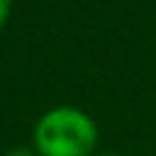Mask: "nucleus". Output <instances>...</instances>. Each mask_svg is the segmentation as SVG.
<instances>
[{
  "label": "nucleus",
  "instance_id": "f257e3e1",
  "mask_svg": "<svg viewBox=\"0 0 156 156\" xmlns=\"http://www.w3.org/2000/svg\"><path fill=\"white\" fill-rule=\"evenodd\" d=\"M99 124L78 106H53L32 126V149L39 156H94L99 147Z\"/></svg>",
  "mask_w": 156,
  "mask_h": 156
},
{
  "label": "nucleus",
  "instance_id": "f03ea898",
  "mask_svg": "<svg viewBox=\"0 0 156 156\" xmlns=\"http://www.w3.org/2000/svg\"><path fill=\"white\" fill-rule=\"evenodd\" d=\"M2 156H39V154L32 149V145H30V147H25V145H16V147H12V149H7Z\"/></svg>",
  "mask_w": 156,
  "mask_h": 156
},
{
  "label": "nucleus",
  "instance_id": "7ed1b4c3",
  "mask_svg": "<svg viewBox=\"0 0 156 156\" xmlns=\"http://www.w3.org/2000/svg\"><path fill=\"white\" fill-rule=\"evenodd\" d=\"M9 14H12V0H0V30L5 28Z\"/></svg>",
  "mask_w": 156,
  "mask_h": 156
},
{
  "label": "nucleus",
  "instance_id": "20e7f679",
  "mask_svg": "<svg viewBox=\"0 0 156 156\" xmlns=\"http://www.w3.org/2000/svg\"><path fill=\"white\" fill-rule=\"evenodd\" d=\"M94 156H122V154H117V151H97Z\"/></svg>",
  "mask_w": 156,
  "mask_h": 156
}]
</instances>
